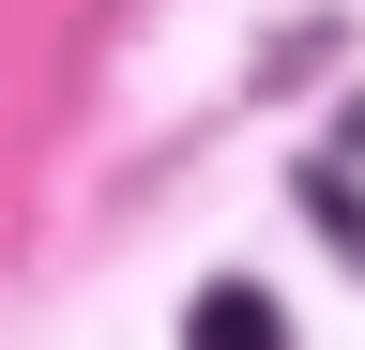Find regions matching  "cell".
Instances as JSON below:
<instances>
[{"label":"cell","instance_id":"1","mask_svg":"<svg viewBox=\"0 0 365 350\" xmlns=\"http://www.w3.org/2000/svg\"><path fill=\"white\" fill-rule=\"evenodd\" d=\"M182 350H289V320H274V289H198L182 304Z\"/></svg>","mask_w":365,"mask_h":350}]
</instances>
